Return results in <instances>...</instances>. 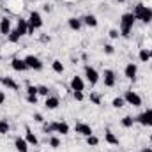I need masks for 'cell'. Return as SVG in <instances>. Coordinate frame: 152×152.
<instances>
[{"label": "cell", "instance_id": "6da1fadb", "mask_svg": "<svg viewBox=\"0 0 152 152\" xmlns=\"http://www.w3.org/2000/svg\"><path fill=\"white\" fill-rule=\"evenodd\" d=\"M136 18L133 12H126L120 16V36L126 39L131 37V30H133V25H134Z\"/></svg>", "mask_w": 152, "mask_h": 152}, {"label": "cell", "instance_id": "7a4b0ae2", "mask_svg": "<svg viewBox=\"0 0 152 152\" xmlns=\"http://www.w3.org/2000/svg\"><path fill=\"white\" fill-rule=\"evenodd\" d=\"M133 14H134L136 20H140L145 25H149L152 21V7L145 5V4H136L134 9H133Z\"/></svg>", "mask_w": 152, "mask_h": 152}, {"label": "cell", "instance_id": "3957f363", "mask_svg": "<svg viewBox=\"0 0 152 152\" xmlns=\"http://www.w3.org/2000/svg\"><path fill=\"white\" fill-rule=\"evenodd\" d=\"M28 36H34V32L42 27V16H41V12L37 11H30V14H28Z\"/></svg>", "mask_w": 152, "mask_h": 152}, {"label": "cell", "instance_id": "277c9868", "mask_svg": "<svg viewBox=\"0 0 152 152\" xmlns=\"http://www.w3.org/2000/svg\"><path fill=\"white\" fill-rule=\"evenodd\" d=\"M122 97H124V101H126L127 104H131V106H134V108L142 106V97H140V94H136L134 90H126Z\"/></svg>", "mask_w": 152, "mask_h": 152}, {"label": "cell", "instance_id": "5b68a950", "mask_svg": "<svg viewBox=\"0 0 152 152\" xmlns=\"http://www.w3.org/2000/svg\"><path fill=\"white\" fill-rule=\"evenodd\" d=\"M4 4H5L4 9H7L11 14H20L21 9L25 7V2H23V0H5Z\"/></svg>", "mask_w": 152, "mask_h": 152}, {"label": "cell", "instance_id": "8992f818", "mask_svg": "<svg viewBox=\"0 0 152 152\" xmlns=\"http://www.w3.org/2000/svg\"><path fill=\"white\" fill-rule=\"evenodd\" d=\"M23 60L27 62V67H28V69H34V71H42V67H44V64L41 62V58H39V57H36V55H27Z\"/></svg>", "mask_w": 152, "mask_h": 152}, {"label": "cell", "instance_id": "52a82bcc", "mask_svg": "<svg viewBox=\"0 0 152 152\" xmlns=\"http://www.w3.org/2000/svg\"><path fill=\"white\" fill-rule=\"evenodd\" d=\"M85 78H87V81L94 87V85L99 81V73H97V69L92 67V66H85Z\"/></svg>", "mask_w": 152, "mask_h": 152}, {"label": "cell", "instance_id": "ba28073f", "mask_svg": "<svg viewBox=\"0 0 152 152\" xmlns=\"http://www.w3.org/2000/svg\"><path fill=\"white\" fill-rule=\"evenodd\" d=\"M134 120H136L138 124H142V126L151 127L152 126V108H149L147 112H142L138 117H134Z\"/></svg>", "mask_w": 152, "mask_h": 152}, {"label": "cell", "instance_id": "9c48e42d", "mask_svg": "<svg viewBox=\"0 0 152 152\" xmlns=\"http://www.w3.org/2000/svg\"><path fill=\"white\" fill-rule=\"evenodd\" d=\"M103 81H104V87H108V88L115 87V83H117L115 71H112V69H104V73H103Z\"/></svg>", "mask_w": 152, "mask_h": 152}, {"label": "cell", "instance_id": "30bf717a", "mask_svg": "<svg viewBox=\"0 0 152 152\" xmlns=\"http://www.w3.org/2000/svg\"><path fill=\"white\" fill-rule=\"evenodd\" d=\"M124 76L127 78V80H136V76H138V66L134 64V62H129L126 67H124Z\"/></svg>", "mask_w": 152, "mask_h": 152}, {"label": "cell", "instance_id": "8fae6325", "mask_svg": "<svg viewBox=\"0 0 152 152\" xmlns=\"http://www.w3.org/2000/svg\"><path fill=\"white\" fill-rule=\"evenodd\" d=\"M75 131L78 134H81V136H90V134H94V131H92V127L88 126V124H85V122H78L75 126Z\"/></svg>", "mask_w": 152, "mask_h": 152}, {"label": "cell", "instance_id": "7c38bea8", "mask_svg": "<svg viewBox=\"0 0 152 152\" xmlns=\"http://www.w3.org/2000/svg\"><path fill=\"white\" fill-rule=\"evenodd\" d=\"M71 90L73 92H83L85 90V80L81 76H73L71 78Z\"/></svg>", "mask_w": 152, "mask_h": 152}, {"label": "cell", "instance_id": "4fadbf2b", "mask_svg": "<svg viewBox=\"0 0 152 152\" xmlns=\"http://www.w3.org/2000/svg\"><path fill=\"white\" fill-rule=\"evenodd\" d=\"M51 129H53V133H58V134H67V133H69L67 122H60V120L51 122Z\"/></svg>", "mask_w": 152, "mask_h": 152}, {"label": "cell", "instance_id": "5bb4252c", "mask_svg": "<svg viewBox=\"0 0 152 152\" xmlns=\"http://www.w3.org/2000/svg\"><path fill=\"white\" fill-rule=\"evenodd\" d=\"M0 83H2L5 88H9V90H14V92H18V90H20V85H18L11 76H4V78L0 76Z\"/></svg>", "mask_w": 152, "mask_h": 152}, {"label": "cell", "instance_id": "9a60e30c", "mask_svg": "<svg viewBox=\"0 0 152 152\" xmlns=\"http://www.w3.org/2000/svg\"><path fill=\"white\" fill-rule=\"evenodd\" d=\"M11 30H12V23H11V20H9L7 16H4V18L0 20V34H2V36H9Z\"/></svg>", "mask_w": 152, "mask_h": 152}, {"label": "cell", "instance_id": "2e32d148", "mask_svg": "<svg viewBox=\"0 0 152 152\" xmlns=\"http://www.w3.org/2000/svg\"><path fill=\"white\" fill-rule=\"evenodd\" d=\"M11 67H12L14 71H18V73H23V71L28 69V67H27V62H25L23 58H12V60H11Z\"/></svg>", "mask_w": 152, "mask_h": 152}, {"label": "cell", "instance_id": "e0dca14e", "mask_svg": "<svg viewBox=\"0 0 152 152\" xmlns=\"http://www.w3.org/2000/svg\"><path fill=\"white\" fill-rule=\"evenodd\" d=\"M14 147H16V151L18 152H28V142L25 140V138H21V136H16L14 138Z\"/></svg>", "mask_w": 152, "mask_h": 152}, {"label": "cell", "instance_id": "ac0fdd59", "mask_svg": "<svg viewBox=\"0 0 152 152\" xmlns=\"http://www.w3.org/2000/svg\"><path fill=\"white\" fill-rule=\"evenodd\" d=\"M16 30H18L21 36H27V34H28V20L18 18V21H16Z\"/></svg>", "mask_w": 152, "mask_h": 152}, {"label": "cell", "instance_id": "d6986e66", "mask_svg": "<svg viewBox=\"0 0 152 152\" xmlns=\"http://www.w3.org/2000/svg\"><path fill=\"white\" fill-rule=\"evenodd\" d=\"M25 140L28 142V145H34V147H37V145H39V140H37V136L34 134V131H32V129H30L28 126L25 127Z\"/></svg>", "mask_w": 152, "mask_h": 152}, {"label": "cell", "instance_id": "ffe728a7", "mask_svg": "<svg viewBox=\"0 0 152 152\" xmlns=\"http://www.w3.org/2000/svg\"><path fill=\"white\" fill-rule=\"evenodd\" d=\"M58 104H60V99H58L57 96H48L46 101H44V106H46L48 110H57Z\"/></svg>", "mask_w": 152, "mask_h": 152}, {"label": "cell", "instance_id": "44dd1931", "mask_svg": "<svg viewBox=\"0 0 152 152\" xmlns=\"http://www.w3.org/2000/svg\"><path fill=\"white\" fill-rule=\"evenodd\" d=\"M81 21H83V25H87V27H90V28L97 27V18H96L94 14H85V16L81 18Z\"/></svg>", "mask_w": 152, "mask_h": 152}, {"label": "cell", "instance_id": "7402d4cb", "mask_svg": "<svg viewBox=\"0 0 152 152\" xmlns=\"http://www.w3.org/2000/svg\"><path fill=\"white\" fill-rule=\"evenodd\" d=\"M67 25H69V28L71 30H75V32H78L80 28H81V25H83V21H81V18H69L67 20Z\"/></svg>", "mask_w": 152, "mask_h": 152}, {"label": "cell", "instance_id": "603a6c76", "mask_svg": "<svg viewBox=\"0 0 152 152\" xmlns=\"http://www.w3.org/2000/svg\"><path fill=\"white\" fill-rule=\"evenodd\" d=\"M138 58H140V62H149L152 58V53L149 48H142L140 50V53H138Z\"/></svg>", "mask_w": 152, "mask_h": 152}, {"label": "cell", "instance_id": "cb8c5ba5", "mask_svg": "<svg viewBox=\"0 0 152 152\" xmlns=\"http://www.w3.org/2000/svg\"><path fill=\"white\" fill-rule=\"evenodd\" d=\"M104 142H106V143H110V145H118V138L115 136L110 129L104 133Z\"/></svg>", "mask_w": 152, "mask_h": 152}, {"label": "cell", "instance_id": "d4e9b609", "mask_svg": "<svg viewBox=\"0 0 152 152\" xmlns=\"http://www.w3.org/2000/svg\"><path fill=\"white\" fill-rule=\"evenodd\" d=\"M134 117H131V115H126V117H122V120H120V124L124 126V127H133L134 126Z\"/></svg>", "mask_w": 152, "mask_h": 152}, {"label": "cell", "instance_id": "484cf974", "mask_svg": "<svg viewBox=\"0 0 152 152\" xmlns=\"http://www.w3.org/2000/svg\"><path fill=\"white\" fill-rule=\"evenodd\" d=\"M51 69H53L57 75H62V73H64V64H62L60 60H53V62H51Z\"/></svg>", "mask_w": 152, "mask_h": 152}, {"label": "cell", "instance_id": "4316f807", "mask_svg": "<svg viewBox=\"0 0 152 152\" xmlns=\"http://www.w3.org/2000/svg\"><path fill=\"white\" fill-rule=\"evenodd\" d=\"M9 129H11L9 122H7L5 118H2V120H0V134H7V133H9Z\"/></svg>", "mask_w": 152, "mask_h": 152}, {"label": "cell", "instance_id": "83f0119b", "mask_svg": "<svg viewBox=\"0 0 152 152\" xmlns=\"http://www.w3.org/2000/svg\"><path fill=\"white\" fill-rule=\"evenodd\" d=\"M20 37H21V34L14 28V30H11V34L7 36V39H9V42H18L20 41Z\"/></svg>", "mask_w": 152, "mask_h": 152}, {"label": "cell", "instance_id": "f1b7e54d", "mask_svg": "<svg viewBox=\"0 0 152 152\" xmlns=\"http://www.w3.org/2000/svg\"><path fill=\"white\" fill-rule=\"evenodd\" d=\"M37 94H39V96L48 97V96H50V88H48L46 85H37Z\"/></svg>", "mask_w": 152, "mask_h": 152}, {"label": "cell", "instance_id": "f546056e", "mask_svg": "<svg viewBox=\"0 0 152 152\" xmlns=\"http://www.w3.org/2000/svg\"><path fill=\"white\" fill-rule=\"evenodd\" d=\"M87 143H88L90 147H97V145H99V138L94 136V134H90V136H87Z\"/></svg>", "mask_w": 152, "mask_h": 152}, {"label": "cell", "instance_id": "4dcf8cb0", "mask_svg": "<svg viewBox=\"0 0 152 152\" xmlns=\"http://www.w3.org/2000/svg\"><path fill=\"white\" fill-rule=\"evenodd\" d=\"M124 104H126L124 97H115L113 101H112V106H113V108H122Z\"/></svg>", "mask_w": 152, "mask_h": 152}, {"label": "cell", "instance_id": "1f68e13d", "mask_svg": "<svg viewBox=\"0 0 152 152\" xmlns=\"http://www.w3.org/2000/svg\"><path fill=\"white\" fill-rule=\"evenodd\" d=\"M90 101L99 106V104H101V94H99V92H92V94H90Z\"/></svg>", "mask_w": 152, "mask_h": 152}, {"label": "cell", "instance_id": "d6a6232c", "mask_svg": "<svg viewBox=\"0 0 152 152\" xmlns=\"http://www.w3.org/2000/svg\"><path fill=\"white\" fill-rule=\"evenodd\" d=\"M27 96H37V87L27 83Z\"/></svg>", "mask_w": 152, "mask_h": 152}, {"label": "cell", "instance_id": "836d02e7", "mask_svg": "<svg viewBox=\"0 0 152 152\" xmlns=\"http://www.w3.org/2000/svg\"><path fill=\"white\" fill-rule=\"evenodd\" d=\"M50 147H51V149H58V147H60V138L51 136V138H50Z\"/></svg>", "mask_w": 152, "mask_h": 152}, {"label": "cell", "instance_id": "e575fe53", "mask_svg": "<svg viewBox=\"0 0 152 152\" xmlns=\"http://www.w3.org/2000/svg\"><path fill=\"white\" fill-rule=\"evenodd\" d=\"M103 50H104V53H106V55H113V53H115L113 44H104V48H103Z\"/></svg>", "mask_w": 152, "mask_h": 152}, {"label": "cell", "instance_id": "d590c367", "mask_svg": "<svg viewBox=\"0 0 152 152\" xmlns=\"http://www.w3.org/2000/svg\"><path fill=\"white\" fill-rule=\"evenodd\" d=\"M108 36L112 39H118V36H120V30H117V28H112L110 32H108Z\"/></svg>", "mask_w": 152, "mask_h": 152}, {"label": "cell", "instance_id": "8d00e7d4", "mask_svg": "<svg viewBox=\"0 0 152 152\" xmlns=\"http://www.w3.org/2000/svg\"><path fill=\"white\" fill-rule=\"evenodd\" d=\"M73 96H75V99H76V101H83V99H85L83 92H73Z\"/></svg>", "mask_w": 152, "mask_h": 152}, {"label": "cell", "instance_id": "74e56055", "mask_svg": "<svg viewBox=\"0 0 152 152\" xmlns=\"http://www.w3.org/2000/svg\"><path fill=\"white\" fill-rule=\"evenodd\" d=\"M27 101L30 104H37V96H27Z\"/></svg>", "mask_w": 152, "mask_h": 152}, {"label": "cell", "instance_id": "f35d334b", "mask_svg": "<svg viewBox=\"0 0 152 152\" xmlns=\"http://www.w3.org/2000/svg\"><path fill=\"white\" fill-rule=\"evenodd\" d=\"M42 129H44V133H46V134H51V133H53L51 124H44V127H42Z\"/></svg>", "mask_w": 152, "mask_h": 152}, {"label": "cell", "instance_id": "ab89813d", "mask_svg": "<svg viewBox=\"0 0 152 152\" xmlns=\"http://www.w3.org/2000/svg\"><path fill=\"white\" fill-rule=\"evenodd\" d=\"M34 120L39 122V124H42V122H44V117H42L41 113H36V115H34Z\"/></svg>", "mask_w": 152, "mask_h": 152}, {"label": "cell", "instance_id": "60d3db41", "mask_svg": "<svg viewBox=\"0 0 152 152\" xmlns=\"http://www.w3.org/2000/svg\"><path fill=\"white\" fill-rule=\"evenodd\" d=\"M42 11H44V12H50V11H51V5L44 4V5H42Z\"/></svg>", "mask_w": 152, "mask_h": 152}, {"label": "cell", "instance_id": "b9f144b4", "mask_svg": "<svg viewBox=\"0 0 152 152\" xmlns=\"http://www.w3.org/2000/svg\"><path fill=\"white\" fill-rule=\"evenodd\" d=\"M4 103H5V94L0 90V104H4Z\"/></svg>", "mask_w": 152, "mask_h": 152}, {"label": "cell", "instance_id": "7bdbcfd3", "mask_svg": "<svg viewBox=\"0 0 152 152\" xmlns=\"http://www.w3.org/2000/svg\"><path fill=\"white\" fill-rule=\"evenodd\" d=\"M142 152H152V147H145V149H142Z\"/></svg>", "mask_w": 152, "mask_h": 152}, {"label": "cell", "instance_id": "ee69618b", "mask_svg": "<svg viewBox=\"0 0 152 152\" xmlns=\"http://www.w3.org/2000/svg\"><path fill=\"white\" fill-rule=\"evenodd\" d=\"M115 2H118V4H122V2H126V0H115Z\"/></svg>", "mask_w": 152, "mask_h": 152}, {"label": "cell", "instance_id": "f6af8a7d", "mask_svg": "<svg viewBox=\"0 0 152 152\" xmlns=\"http://www.w3.org/2000/svg\"><path fill=\"white\" fill-rule=\"evenodd\" d=\"M151 143H152V134H151Z\"/></svg>", "mask_w": 152, "mask_h": 152}, {"label": "cell", "instance_id": "bcb514c9", "mask_svg": "<svg viewBox=\"0 0 152 152\" xmlns=\"http://www.w3.org/2000/svg\"><path fill=\"white\" fill-rule=\"evenodd\" d=\"M0 2H5V0H0Z\"/></svg>", "mask_w": 152, "mask_h": 152}, {"label": "cell", "instance_id": "7dc6e473", "mask_svg": "<svg viewBox=\"0 0 152 152\" xmlns=\"http://www.w3.org/2000/svg\"><path fill=\"white\" fill-rule=\"evenodd\" d=\"M0 60H2V55H0Z\"/></svg>", "mask_w": 152, "mask_h": 152}]
</instances>
